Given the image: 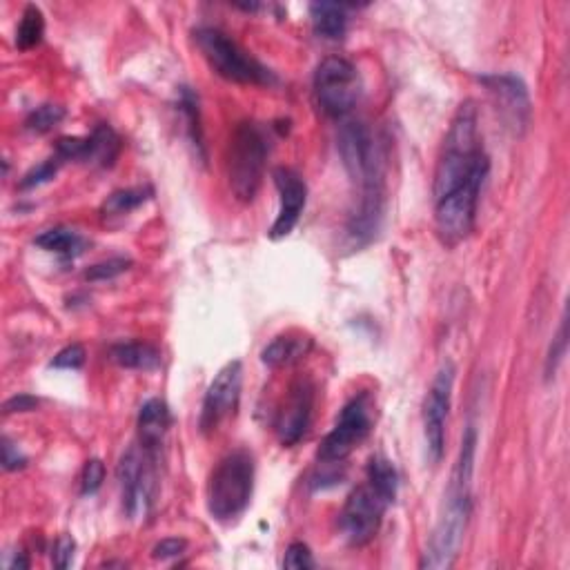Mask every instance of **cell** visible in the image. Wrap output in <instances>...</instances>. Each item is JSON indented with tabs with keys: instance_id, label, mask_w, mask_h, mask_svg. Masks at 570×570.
<instances>
[{
	"instance_id": "21",
	"label": "cell",
	"mask_w": 570,
	"mask_h": 570,
	"mask_svg": "<svg viewBox=\"0 0 570 570\" xmlns=\"http://www.w3.org/2000/svg\"><path fill=\"white\" fill-rule=\"evenodd\" d=\"M310 18L314 34L326 41H341L348 32V7L339 3H312Z\"/></svg>"
},
{
	"instance_id": "30",
	"label": "cell",
	"mask_w": 570,
	"mask_h": 570,
	"mask_svg": "<svg viewBox=\"0 0 570 570\" xmlns=\"http://www.w3.org/2000/svg\"><path fill=\"white\" fill-rule=\"evenodd\" d=\"M130 265H132V261L125 259V257L107 259V261H101V263L92 265V268L85 272V279L92 281V283H98V281H112V279H116V277H121L123 272L130 270Z\"/></svg>"
},
{
	"instance_id": "16",
	"label": "cell",
	"mask_w": 570,
	"mask_h": 570,
	"mask_svg": "<svg viewBox=\"0 0 570 570\" xmlns=\"http://www.w3.org/2000/svg\"><path fill=\"white\" fill-rule=\"evenodd\" d=\"M272 179L274 185H277L281 201L277 219H274L270 228V237L277 241L285 239L288 234H292L294 228H297V223L308 203V185L303 181V176L299 172L290 170V167H277V170L272 172Z\"/></svg>"
},
{
	"instance_id": "3",
	"label": "cell",
	"mask_w": 570,
	"mask_h": 570,
	"mask_svg": "<svg viewBox=\"0 0 570 570\" xmlns=\"http://www.w3.org/2000/svg\"><path fill=\"white\" fill-rule=\"evenodd\" d=\"M254 493V459L234 450L219 461L208 481V510L216 522H232L245 513Z\"/></svg>"
},
{
	"instance_id": "7",
	"label": "cell",
	"mask_w": 570,
	"mask_h": 570,
	"mask_svg": "<svg viewBox=\"0 0 570 570\" xmlns=\"http://www.w3.org/2000/svg\"><path fill=\"white\" fill-rule=\"evenodd\" d=\"M488 172L490 163L477 167V170L470 174V179L461 183L457 190H452L444 199L435 201L437 234L448 248H455L457 243L464 241L468 234L473 232L477 221L479 196Z\"/></svg>"
},
{
	"instance_id": "33",
	"label": "cell",
	"mask_w": 570,
	"mask_h": 570,
	"mask_svg": "<svg viewBox=\"0 0 570 570\" xmlns=\"http://www.w3.org/2000/svg\"><path fill=\"white\" fill-rule=\"evenodd\" d=\"M56 156L61 161H81V163H85L87 139H78V136H63V139L56 141Z\"/></svg>"
},
{
	"instance_id": "5",
	"label": "cell",
	"mask_w": 570,
	"mask_h": 570,
	"mask_svg": "<svg viewBox=\"0 0 570 570\" xmlns=\"http://www.w3.org/2000/svg\"><path fill=\"white\" fill-rule=\"evenodd\" d=\"M194 43L221 78L241 85H272L277 78L245 49L216 27L194 29Z\"/></svg>"
},
{
	"instance_id": "6",
	"label": "cell",
	"mask_w": 570,
	"mask_h": 570,
	"mask_svg": "<svg viewBox=\"0 0 570 570\" xmlns=\"http://www.w3.org/2000/svg\"><path fill=\"white\" fill-rule=\"evenodd\" d=\"M339 156L359 192L386 190V156L375 132L361 121H346L339 127Z\"/></svg>"
},
{
	"instance_id": "29",
	"label": "cell",
	"mask_w": 570,
	"mask_h": 570,
	"mask_svg": "<svg viewBox=\"0 0 570 570\" xmlns=\"http://www.w3.org/2000/svg\"><path fill=\"white\" fill-rule=\"evenodd\" d=\"M566 350H568V319H566V310H564L562 321H559V330L548 348V357H546V366H544L546 379H553L557 375V370L559 366H562V361L566 357Z\"/></svg>"
},
{
	"instance_id": "23",
	"label": "cell",
	"mask_w": 570,
	"mask_h": 570,
	"mask_svg": "<svg viewBox=\"0 0 570 570\" xmlns=\"http://www.w3.org/2000/svg\"><path fill=\"white\" fill-rule=\"evenodd\" d=\"M34 243L38 245V248H43L47 252H54L63 259L81 257L85 245H87L81 234H76L74 230H67V228L45 230L43 234H38Z\"/></svg>"
},
{
	"instance_id": "20",
	"label": "cell",
	"mask_w": 570,
	"mask_h": 570,
	"mask_svg": "<svg viewBox=\"0 0 570 570\" xmlns=\"http://www.w3.org/2000/svg\"><path fill=\"white\" fill-rule=\"evenodd\" d=\"M110 359L116 366L127 370H143L152 372L161 366V352L159 348L150 346L143 341H121L114 343L110 348Z\"/></svg>"
},
{
	"instance_id": "1",
	"label": "cell",
	"mask_w": 570,
	"mask_h": 570,
	"mask_svg": "<svg viewBox=\"0 0 570 570\" xmlns=\"http://www.w3.org/2000/svg\"><path fill=\"white\" fill-rule=\"evenodd\" d=\"M477 455V428L468 426L461 439V448L448 481L444 510L439 522L432 530L430 544L424 553L421 568H450L459 555L461 542H464L470 510H473V473Z\"/></svg>"
},
{
	"instance_id": "26",
	"label": "cell",
	"mask_w": 570,
	"mask_h": 570,
	"mask_svg": "<svg viewBox=\"0 0 570 570\" xmlns=\"http://www.w3.org/2000/svg\"><path fill=\"white\" fill-rule=\"evenodd\" d=\"M43 36H45L43 12L36 5H27L21 23H18V29H16L18 49H23V52H27V49H34L36 45H41Z\"/></svg>"
},
{
	"instance_id": "18",
	"label": "cell",
	"mask_w": 570,
	"mask_h": 570,
	"mask_svg": "<svg viewBox=\"0 0 570 570\" xmlns=\"http://www.w3.org/2000/svg\"><path fill=\"white\" fill-rule=\"evenodd\" d=\"M170 426H172V415L165 401L161 399L145 401L139 412V421H136V428H139V446L150 452V455L159 457L163 439Z\"/></svg>"
},
{
	"instance_id": "40",
	"label": "cell",
	"mask_w": 570,
	"mask_h": 570,
	"mask_svg": "<svg viewBox=\"0 0 570 570\" xmlns=\"http://www.w3.org/2000/svg\"><path fill=\"white\" fill-rule=\"evenodd\" d=\"M12 568H18V570H25V568H29V559L25 557V553H18V555L14 557Z\"/></svg>"
},
{
	"instance_id": "22",
	"label": "cell",
	"mask_w": 570,
	"mask_h": 570,
	"mask_svg": "<svg viewBox=\"0 0 570 570\" xmlns=\"http://www.w3.org/2000/svg\"><path fill=\"white\" fill-rule=\"evenodd\" d=\"M121 154V139L110 125H96L94 132L87 136V156L85 163L98 167H112Z\"/></svg>"
},
{
	"instance_id": "14",
	"label": "cell",
	"mask_w": 570,
	"mask_h": 570,
	"mask_svg": "<svg viewBox=\"0 0 570 570\" xmlns=\"http://www.w3.org/2000/svg\"><path fill=\"white\" fill-rule=\"evenodd\" d=\"M241 388H243L241 361L225 363L203 397L201 417H199V428L203 435H210V432L219 428L223 421H228L230 417L237 415L241 404Z\"/></svg>"
},
{
	"instance_id": "25",
	"label": "cell",
	"mask_w": 570,
	"mask_h": 570,
	"mask_svg": "<svg viewBox=\"0 0 570 570\" xmlns=\"http://www.w3.org/2000/svg\"><path fill=\"white\" fill-rule=\"evenodd\" d=\"M152 188H127V190H116L107 196L101 214L105 219H112V216H123L130 214L132 210L141 208L143 203L152 199Z\"/></svg>"
},
{
	"instance_id": "24",
	"label": "cell",
	"mask_w": 570,
	"mask_h": 570,
	"mask_svg": "<svg viewBox=\"0 0 570 570\" xmlns=\"http://www.w3.org/2000/svg\"><path fill=\"white\" fill-rule=\"evenodd\" d=\"M179 112L185 119V130H188L190 143L194 145L199 159L205 161V143H203V127H201V110H199V96H196L190 87H181L179 92Z\"/></svg>"
},
{
	"instance_id": "38",
	"label": "cell",
	"mask_w": 570,
	"mask_h": 570,
	"mask_svg": "<svg viewBox=\"0 0 570 570\" xmlns=\"http://www.w3.org/2000/svg\"><path fill=\"white\" fill-rule=\"evenodd\" d=\"M25 466H27V457L5 437L3 439V468L12 473V470H21Z\"/></svg>"
},
{
	"instance_id": "32",
	"label": "cell",
	"mask_w": 570,
	"mask_h": 570,
	"mask_svg": "<svg viewBox=\"0 0 570 570\" xmlns=\"http://www.w3.org/2000/svg\"><path fill=\"white\" fill-rule=\"evenodd\" d=\"M105 481V464L101 459H87L81 475V495H94Z\"/></svg>"
},
{
	"instance_id": "15",
	"label": "cell",
	"mask_w": 570,
	"mask_h": 570,
	"mask_svg": "<svg viewBox=\"0 0 570 570\" xmlns=\"http://www.w3.org/2000/svg\"><path fill=\"white\" fill-rule=\"evenodd\" d=\"M312 412H314V383L310 379L294 381L288 390V397L283 399V404L277 412V421H274L277 437L285 448L297 446L299 441L306 437L312 421Z\"/></svg>"
},
{
	"instance_id": "9",
	"label": "cell",
	"mask_w": 570,
	"mask_h": 570,
	"mask_svg": "<svg viewBox=\"0 0 570 570\" xmlns=\"http://www.w3.org/2000/svg\"><path fill=\"white\" fill-rule=\"evenodd\" d=\"M372 430V399L368 392H359L341 410L337 424L328 432L319 446V464L337 466L343 464L359 444L366 441Z\"/></svg>"
},
{
	"instance_id": "8",
	"label": "cell",
	"mask_w": 570,
	"mask_h": 570,
	"mask_svg": "<svg viewBox=\"0 0 570 570\" xmlns=\"http://www.w3.org/2000/svg\"><path fill=\"white\" fill-rule=\"evenodd\" d=\"M314 96L332 119L348 116L361 98V76L348 58L330 56L314 72Z\"/></svg>"
},
{
	"instance_id": "19",
	"label": "cell",
	"mask_w": 570,
	"mask_h": 570,
	"mask_svg": "<svg viewBox=\"0 0 570 570\" xmlns=\"http://www.w3.org/2000/svg\"><path fill=\"white\" fill-rule=\"evenodd\" d=\"M312 346H314V341L310 334L290 330L285 334H279V337H274L268 346L263 348L261 361H263V366H268L272 370L294 366V363H299L310 355Z\"/></svg>"
},
{
	"instance_id": "12",
	"label": "cell",
	"mask_w": 570,
	"mask_h": 570,
	"mask_svg": "<svg viewBox=\"0 0 570 570\" xmlns=\"http://www.w3.org/2000/svg\"><path fill=\"white\" fill-rule=\"evenodd\" d=\"M154 464L156 457L143 450L141 446H132L125 450L119 461V484L123 497V510L130 517L145 515L154 497Z\"/></svg>"
},
{
	"instance_id": "34",
	"label": "cell",
	"mask_w": 570,
	"mask_h": 570,
	"mask_svg": "<svg viewBox=\"0 0 570 570\" xmlns=\"http://www.w3.org/2000/svg\"><path fill=\"white\" fill-rule=\"evenodd\" d=\"M85 357L87 355L81 343H70V346H65L61 352H58L49 366L58 368V370H78V368H83Z\"/></svg>"
},
{
	"instance_id": "13",
	"label": "cell",
	"mask_w": 570,
	"mask_h": 570,
	"mask_svg": "<svg viewBox=\"0 0 570 570\" xmlns=\"http://www.w3.org/2000/svg\"><path fill=\"white\" fill-rule=\"evenodd\" d=\"M493 98L499 119L506 130L515 136H524L530 119H533V103H530L528 87L515 74H488L479 78Z\"/></svg>"
},
{
	"instance_id": "10",
	"label": "cell",
	"mask_w": 570,
	"mask_h": 570,
	"mask_svg": "<svg viewBox=\"0 0 570 570\" xmlns=\"http://www.w3.org/2000/svg\"><path fill=\"white\" fill-rule=\"evenodd\" d=\"M392 501L366 481L350 493L346 506L341 510V533L352 546H366L377 537L383 515Z\"/></svg>"
},
{
	"instance_id": "37",
	"label": "cell",
	"mask_w": 570,
	"mask_h": 570,
	"mask_svg": "<svg viewBox=\"0 0 570 570\" xmlns=\"http://www.w3.org/2000/svg\"><path fill=\"white\" fill-rule=\"evenodd\" d=\"M185 548H188V542H185V539L167 537V539H161V542L152 548V557L165 562V559H174V557L183 555Z\"/></svg>"
},
{
	"instance_id": "4",
	"label": "cell",
	"mask_w": 570,
	"mask_h": 570,
	"mask_svg": "<svg viewBox=\"0 0 570 570\" xmlns=\"http://www.w3.org/2000/svg\"><path fill=\"white\" fill-rule=\"evenodd\" d=\"M270 154V136L259 123H239L232 134L228 156V181L234 199L252 203L259 194Z\"/></svg>"
},
{
	"instance_id": "27",
	"label": "cell",
	"mask_w": 570,
	"mask_h": 570,
	"mask_svg": "<svg viewBox=\"0 0 570 570\" xmlns=\"http://www.w3.org/2000/svg\"><path fill=\"white\" fill-rule=\"evenodd\" d=\"M372 486L377 490H381L390 501H395L397 490H399V475L392 461H388L386 457H372L368 464V479Z\"/></svg>"
},
{
	"instance_id": "28",
	"label": "cell",
	"mask_w": 570,
	"mask_h": 570,
	"mask_svg": "<svg viewBox=\"0 0 570 570\" xmlns=\"http://www.w3.org/2000/svg\"><path fill=\"white\" fill-rule=\"evenodd\" d=\"M63 119H65V110L61 105L45 103L29 112V116L25 119V127L34 134H47V132H52Z\"/></svg>"
},
{
	"instance_id": "35",
	"label": "cell",
	"mask_w": 570,
	"mask_h": 570,
	"mask_svg": "<svg viewBox=\"0 0 570 570\" xmlns=\"http://www.w3.org/2000/svg\"><path fill=\"white\" fill-rule=\"evenodd\" d=\"M283 568L290 570H308L314 568V557L310 553V548L303 542H292L285 550L283 557Z\"/></svg>"
},
{
	"instance_id": "11",
	"label": "cell",
	"mask_w": 570,
	"mask_h": 570,
	"mask_svg": "<svg viewBox=\"0 0 570 570\" xmlns=\"http://www.w3.org/2000/svg\"><path fill=\"white\" fill-rule=\"evenodd\" d=\"M455 363L446 361L432 379V386L424 401V437L426 452L432 464H439L446 448V426L452 404V388H455Z\"/></svg>"
},
{
	"instance_id": "39",
	"label": "cell",
	"mask_w": 570,
	"mask_h": 570,
	"mask_svg": "<svg viewBox=\"0 0 570 570\" xmlns=\"http://www.w3.org/2000/svg\"><path fill=\"white\" fill-rule=\"evenodd\" d=\"M38 408V399L32 395H14L12 399L5 401V415H12V412H32Z\"/></svg>"
},
{
	"instance_id": "2",
	"label": "cell",
	"mask_w": 570,
	"mask_h": 570,
	"mask_svg": "<svg viewBox=\"0 0 570 570\" xmlns=\"http://www.w3.org/2000/svg\"><path fill=\"white\" fill-rule=\"evenodd\" d=\"M490 163L479 141L477 107L473 101L459 105L455 119L450 123L448 136L444 141V152L439 156L432 194L435 201L444 199L446 194L457 190L461 183L470 179L477 167Z\"/></svg>"
},
{
	"instance_id": "31",
	"label": "cell",
	"mask_w": 570,
	"mask_h": 570,
	"mask_svg": "<svg viewBox=\"0 0 570 570\" xmlns=\"http://www.w3.org/2000/svg\"><path fill=\"white\" fill-rule=\"evenodd\" d=\"M61 163L63 161L58 159V156H54V159H47L43 163H38L36 167H32V170H29L21 179V190H34L38 188V185H45L52 181Z\"/></svg>"
},
{
	"instance_id": "17",
	"label": "cell",
	"mask_w": 570,
	"mask_h": 570,
	"mask_svg": "<svg viewBox=\"0 0 570 570\" xmlns=\"http://www.w3.org/2000/svg\"><path fill=\"white\" fill-rule=\"evenodd\" d=\"M383 212H386V190L361 192L348 216L346 234L352 248H363L377 237L381 230Z\"/></svg>"
},
{
	"instance_id": "36",
	"label": "cell",
	"mask_w": 570,
	"mask_h": 570,
	"mask_svg": "<svg viewBox=\"0 0 570 570\" xmlns=\"http://www.w3.org/2000/svg\"><path fill=\"white\" fill-rule=\"evenodd\" d=\"M74 553H76L74 537L72 535H61L56 539L54 548H52V564L61 570L70 568L74 562Z\"/></svg>"
}]
</instances>
